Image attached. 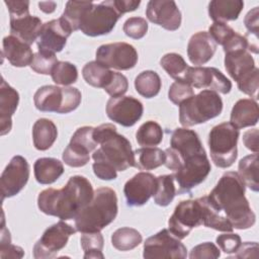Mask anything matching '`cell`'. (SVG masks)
I'll return each instance as SVG.
<instances>
[{
    "label": "cell",
    "mask_w": 259,
    "mask_h": 259,
    "mask_svg": "<svg viewBox=\"0 0 259 259\" xmlns=\"http://www.w3.org/2000/svg\"><path fill=\"white\" fill-rule=\"evenodd\" d=\"M206 197L233 228L246 230L255 224L256 215L245 197V184L237 172H226Z\"/></svg>",
    "instance_id": "1"
},
{
    "label": "cell",
    "mask_w": 259,
    "mask_h": 259,
    "mask_svg": "<svg viewBox=\"0 0 259 259\" xmlns=\"http://www.w3.org/2000/svg\"><path fill=\"white\" fill-rule=\"evenodd\" d=\"M94 191L90 181L81 175L69 178L62 189L48 188L37 196L39 210L63 221L73 220L92 200Z\"/></svg>",
    "instance_id": "2"
},
{
    "label": "cell",
    "mask_w": 259,
    "mask_h": 259,
    "mask_svg": "<svg viewBox=\"0 0 259 259\" xmlns=\"http://www.w3.org/2000/svg\"><path fill=\"white\" fill-rule=\"evenodd\" d=\"M93 139L100 147L92 154L94 162L109 165L116 171L135 167V155L130 141L118 134L112 123H103L93 130Z\"/></svg>",
    "instance_id": "3"
},
{
    "label": "cell",
    "mask_w": 259,
    "mask_h": 259,
    "mask_svg": "<svg viewBox=\"0 0 259 259\" xmlns=\"http://www.w3.org/2000/svg\"><path fill=\"white\" fill-rule=\"evenodd\" d=\"M117 196L113 189L100 187L94 191L92 200L76 215L75 228L81 233L100 232L117 215Z\"/></svg>",
    "instance_id": "4"
},
{
    "label": "cell",
    "mask_w": 259,
    "mask_h": 259,
    "mask_svg": "<svg viewBox=\"0 0 259 259\" xmlns=\"http://www.w3.org/2000/svg\"><path fill=\"white\" fill-rule=\"evenodd\" d=\"M165 166L174 172L206 158L198 135L189 128H175L170 138V148L165 150Z\"/></svg>",
    "instance_id": "5"
},
{
    "label": "cell",
    "mask_w": 259,
    "mask_h": 259,
    "mask_svg": "<svg viewBox=\"0 0 259 259\" xmlns=\"http://www.w3.org/2000/svg\"><path fill=\"white\" fill-rule=\"evenodd\" d=\"M223 100L219 93L204 89L179 105V121L185 126L206 122L221 114Z\"/></svg>",
    "instance_id": "6"
},
{
    "label": "cell",
    "mask_w": 259,
    "mask_h": 259,
    "mask_svg": "<svg viewBox=\"0 0 259 259\" xmlns=\"http://www.w3.org/2000/svg\"><path fill=\"white\" fill-rule=\"evenodd\" d=\"M239 128L231 122H222L213 126L208 134V148L210 158L220 168L231 167L237 159V143Z\"/></svg>",
    "instance_id": "7"
},
{
    "label": "cell",
    "mask_w": 259,
    "mask_h": 259,
    "mask_svg": "<svg viewBox=\"0 0 259 259\" xmlns=\"http://www.w3.org/2000/svg\"><path fill=\"white\" fill-rule=\"evenodd\" d=\"M120 16L112 0L102 1L99 4H93L87 10L79 29L88 36L104 35L114 28Z\"/></svg>",
    "instance_id": "8"
},
{
    "label": "cell",
    "mask_w": 259,
    "mask_h": 259,
    "mask_svg": "<svg viewBox=\"0 0 259 259\" xmlns=\"http://www.w3.org/2000/svg\"><path fill=\"white\" fill-rule=\"evenodd\" d=\"M77 232L76 228L63 220L49 227L33 246L35 259L54 258L68 243L69 238Z\"/></svg>",
    "instance_id": "9"
},
{
    "label": "cell",
    "mask_w": 259,
    "mask_h": 259,
    "mask_svg": "<svg viewBox=\"0 0 259 259\" xmlns=\"http://www.w3.org/2000/svg\"><path fill=\"white\" fill-rule=\"evenodd\" d=\"M201 225L202 214L198 199L180 201L168 220V230L179 240L186 238L192 229Z\"/></svg>",
    "instance_id": "10"
},
{
    "label": "cell",
    "mask_w": 259,
    "mask_h": 259,
    "mask_svg": "<svg viewBox=\"0 0 259 259\" xmlns=\"http://www.w3.org/2000/svg\"><path fill=\"white\" fill-rule=\"evenodd\" d=\"M143 256L146 259H184L187 257V249L178 238L170 233L168 229H163L145 241Z\"/></svg>",
    "instance_id": "11"
},
{
    "label": "cell",
    "mask_w": 259,
    "mask_h": 259,
    "mask_svg": "<svg viewBox=\"0 0 259 259\" xmlns=\"http://www.w3.org/2000/svg\"><path fill=\"white\" fill-rule=\"evenodd\" d=\"M96 62L106 68L130 70L138 63V52L127 42H113L100 46L96 51Z\"/></svg>",
    "instance_id": "12"
},
{
    "label": "cell",
    "mask_w": 259,
    "mask_h": 259,
    "mask_svg": "<svg viewBox=\"0 0 259 259\" xmlns=\"http://www.w3.org/2000/svg\"><path fill=\"white\" fill-rule=\"evenodd\" d=\"M184 82L192 88L212 90L222 94H227L232 89V82L213 67H188Z\"/></svg>",
    "instance_id": "13"
},
{
    "label": "cell",
    "mask_w": 259,
    "mask_h": 259,
    "mask_svg": "<svg viewBox=\"0 0 259 259\" xmlns=\"http://www.w3.org/2000/svg\"><path fill=\"white\" fill-rule=\"evenodd\" d=\"M29 178V165L20 155L14 156L1 174V196L5 198L18 194L26 185Z\"/></svg>",
    "instance_id": "14"
},
{
    "label": "cell",
    "mask_w": 259,
    "mask_h": 259,
    "mask_svg": "<svg viewBox=\"0 0 259 259\" xmlns=\"http://www.w3.org/2000/svg\"><path fill=\"white\" fill-rule=\"evenodd\" d=\"M143 103L132 96L111 97L106 104V114L122 126H133L142 117Z\"/></svg>",
    "instance_id": "15"
},
{
    "label": "cell",
    "mask_w": 259,
    "mask_h": 259,
    "mask_svg": "<svg viewBox=\"0 0 259 259\" xmlns=\"http://www.w3.org/2000/svg\"><path fill=\"white\" fill-rule=\"evenodd\" d=\"M72 31L62 17L46 22L36 41L38 51L53 54L61 52Z\"/></svg>",
    "instance_id": "16"
},
{
    "label": "cell",
    "mask_w": 259,
    "mask_h": 259,
    "mask_svg": "<svg viewBox=\"0 0 259 259\" xmlns=\"http://www.w3.org/2000/svg\"><path fill=\"white\" fill-rule=\"evenodd\" d=\"M157 177L149 172H139L128 179L123 187V193L128 206H141L154 195Z\"/></svg>",
    "instance_id": "17"
},
{
    "label": "cell",
    "mask_w": 259,
    "mask_h": 259,
    "mask_svg": "<svg viewBox=\"0 0 259 259\" xmlns=\"http://www.w3.org/2000/svg\"><path fill=\"white\" fill-rule=\"evenodd\" d=\"M146 16L151 22L170 31L177 30L181 24V12L172 0L149 1Z\"/></svg>",
    "instance_id": "18"
},
{
    "label": "cell",
    "mask_w": 259,
    "mask_h": 259,
    "mask_svg": "<svg viewBox=\"0 0 259 259\" xmlns=\"http://www.w3.org/2000/svg\"><path fill=\"white\" fill-rule=\"evenodd\" d=\"M217 51V44L206 31L194 33L187 45V56L191 64L199 67L207 63Z\"/></svg>",
    "instance_id": "19"
},
{
    "label": "cell",
    "mask_w": 259,
    "mask_h": 259,
    "mask_svg": "<svg viewBox=\"0 0 259 259\" xmlns=\"http://www.w3.org/2000/svg\"><path fill=\"white\" fill-rule=\"evenodd\" d=\"M19 102L18 92L2 77L0 86V135L4 136L11 131L12 115Z\"/></svg>",
    "instance_id": "20"
},
{
    "label": "cell",
    "mask_w": 259,
    "mask_h": 259,
    "mask_svg": "<svg viewBox=\"0 0 259 259\" xmlns=\"http://www.w3.org/2000/svg\"><path fill=\"white\" fill-rule=\"evenodd\" d=\"M42 25L40 18L29 13L17 17H10L11 35L16 36L29 46L37 40Z\"/></svg>",
    "instance_id": "21"
},
{
    "label": "cell",
    "mask_w": 259,
    "mask_h": 259,
    "mask_svg": "<svg viewBox=\"0 0 259 259\" xmlns=\"http://www.w3.org/2000/svg\"><path fill=\"white\" fill-rule=\"evenodd\" d=\"M225 68L233 80L238 82L249 75L255 68V61L248 50H237L226 53Z\"/></svg>",
    "instance_id": "22"
},
{
    "label": "cell",
    "mask_w": 259,
    "mask_h": 259,
    "mask_svg": "<svg viewBox=\"0 0 259 259\" xmlns=\"http://www.w3.org/2000/svg\"><path fill=\"white\" fill-rule=\"evenodd\" d=\"M2 54L12 66L18 68L30 66L33 59L30 46L11 34L3 38Z\"/></svg>",
    "instance_id": "23"
},
{
    "label": "cell",
    "mask_w": 259,
    "mask_h": 259,
    "mask_svg": "<svg viewBox=\"0 0 259 259\" xmlns=\"http://www.w3.org/2000/svg\"><path fill=\"white\" fill-rule=\"evenodd\" d=\"M259 109L256 100L252 98H243L238 100L231 111V123L237 128L253 126L257 124Z\"/></svg>",
    "instance_id": "24"
},
{
    "label": "cell",
    "mask_w": 259,
    "mask_h": 259,
    "mask_svg": "<svg viewBox=\"0 0 259 259\" xmlns=\"http://www.w3.org/2000/svg\"><path fill=\"white\" fill-rule=\"evenodd\" d=\"M35 108L44 112H60L64 101L63 88L55 85L39 87L33 96Z\"/></svg>",
    "instance_id": "25"
},
{
    "label": "cell",
    "mask_w": 259,
    "mask_h": 259,
    "mask_svg": "<svg viewBox=\"0 0 259 259\" xmlns=\"http://www.w3.org/2000/svg\"><path fill=\"white\" fill-rule=\"evenodd\" d=\"M243 7L242 0H212L208 4V15L214 22L226 23L236 20Z\"/></svg>",
    "instance_id": "26"
},
{
    "label": "cell",
    "mask_w": 259,
    "mask_h": 259,
    "mask_svg": "<svg viewBox=\"0 0 259 259\" xmlns=\"http://www.w3.org/2000/svg\"><path fill=\"white\" fill-rule=\"evenodd\" d=\"M58 130L56 124L48 118L37 119L32 126V141L36 150L46 151L56 142Z\"/></svg>",
    "instance_id": "27"
},
{
    "label": "cell",
    "mask_w": 259,
    "mask_h": 259,
    "mask_svg": "<svg viewBox=\"0 0 259 259\" xmlns=\"http://www.w3.org/2000/svg\"><path fill=\"white\" fill-rule=\"evenodd\" d=\"M36 181L40 184H52L64 173L63 163L55 158H38L33 165Z\"/></svg>",
    "instance_id": "28"
},
{
    "label": "cell",
    "mask_w": 259,
    "mask_h": 259,
    "mask_svg": "<svg viewBox=\"0 0 259 259\" xmlns=\"http://www.w3.org/2000/svg\"><path fill=\"white\" fill-rule=\"evenodd\" d=\"M135 167L140 170H153L165 164L166 154L159 148H141L134 152Z\"/></svg>",
    "instance_id": "29"
},
{
    "label": "cell",
    "mask_w": 259,
    "mask_h": 259,
    "mask_svg": "<svg viewBox=\"0 0 259 259\" xmlns=\"http://www.w3.org/2000/svg\"><path fill=\"white\" fill-rule=\"evenodd\" d=\"M200 206H201V214H202V225L211 228L215 231L221 232H232L233 227L228 222L226 218H224L222 214H220L208 202L207 197H199L197 198Z\"/></svg>",
    "instance_id": "30"
},
{
    "label": "cell",
    "mask_w": 259,
    "mask_h": 259,
    "mask_svg": "<svg viewBox=\"0 0 259 259\" xmlns=\"http://www.w3.org/2000/svg\"><path fill=\"white\" fill-rule=\"evenodd\" d=\"M239 176L251 190H259L258 181V154L254 153L242 158L239 162Z\"/></svg>",
    "instance_id": "31"
},
{
    "label": "cell",
    "mask_w": 259,
    "mask_h": 259,
    "mask_svg": "<svg viewBox=\"0 0 259 259\" xmlns=\"http://www.w3.org/2000/svg\"><path fill=\"white\" fill-rule=\"evenodd\" d=\"M112 73V71L96 61L87 63L82 69V75L86 83L96 88H104L110 81Z\"/></svg>",
    "instance_id": "32"
},
{
    "label": "cell",
    "mask_w": 259,
    "mask_h": 259,
    "mask_svg": "<svg viewBox=\"0 0 259 259\" xmlns=\"http://www.w3.org/2000/svg\"><path fill=\"white\" fill-rule=\"evenodd\" d=\"M161 79L159 75L151 70L143 71L135 79L137 92L145 98H152L158 95L161 89Z\"/></svg>",
    "instance_id": "33"
},
{
    "label": "cell",
    "mask_w": 259,
    "mask_h": 259,
    "mask_svg": "<svg viewBox=\"0 0 259 259\" xmlns=\"http://www.w3.org/2000/svg\"><path fill=\"white\" fill-rule=\"evenodd\" d=\"M143 237L136 229L123 227L114 231L111 235V244L118 251H130L142 243Z\"/></svg>",
    "instance_id": "34"
},
{
    "label": "cell",
    "mask_w": 259,
    "mask_h": 259,
    "mask_svg": "<svg viewBox=\"0 0 259 259\" xmlns=\"http://www.w3.org/2000/svg\"><path fill=\"white\" fill-rule=\"evenodd\" d=\"M136 140L143 148L158 146L163 140V130L158 122L148 120L137 131Z\"/></svg>",
    "instance_id": "35"
},
{
    "label": "cell",
    "mask_w": 259,
    "mask_h": 259,
    "mask_svg": "<svg viewBox=\"0 0 259 259\" xmlns=\"http://www.w3.org/2000/svg\"><path fill=\"white\" fill-rule=\"evenodd\" d=\"M92 5L93 3L89 1H68L61 17L73 31L78 30L83 16Z\"/></svg>",
    "instance_id": "36"
},
{
    "label": "cell",
    "mask_w": 259,
    "mask_h": 259,
    "mask_svg": "<svg viewBox=\"0 0 259 259\" xmlns=\"http://www.w3.org/2000/svg\"><path fill=\"white\" fill-rule=\"evenodd\" d=\"M173 174L161 175L157 177V186L154 193L155 203L160 206L169 205L176 195Z\"/></svg>",
    "instance_id": "37"
},
{
    "label": "cell",
    "mask_w": 259,
    "mask_h": 259,
    "mask_svg": "<svg viewBox=\"0 0 259 259\" xmlns=\"http://www.w3.org/2000/svg\"><path fill=\"white\" fill-rule=\"evenodd\" d=\"M160 65L167 74L176 81H184L186 71L189 67L183 57L176 53L164 55L160 60Z\"/></svg>",
    "instance_id": "38"
},
{
    "label": "cell",
    "mask_w": 259,
    "mask_h": 259,
    "mask_svg": "<svg viewBox=\"0 0 259 259\" xmlns=\"http://www.w3.org/2000/svg\"><path fill=\"white\" fill-rule=\"evenodd\" d=\"M91 152L84 146L70 140L69 145L63 152V161L70 167H82L85 166L90 160Z\"/></svg>",
    "instance_id": "39"
},
{
    "label": "cell",
    "mask_w": 259,
    "mask_h": 259,
    "mask_svg": "<svg viewBox=\"0 0 259 259\" xmlns=\"http://www.w3.org/2000/svg\"><path fill=\"white\" fill-rule=\"evenodd\" d=\"M81 247L84 251V258H100L103 259L104 255L102 253L103 249V236L100 232L94 233H82L80 238Z\"/></svg>",
    "instance_id": "40"
},
{
    "label": "cell",
    "mask_w": 259,
    "mask_h": 259,
    "mask_svg": "<svg viewBox=\"0 0 259 259\" xmlns=\"http://www.w3.org/2000/svg\"><path fill=\"white\" fill-rule=\"evenodd\" d=\"M51 76L56 84L67 86L77 82L78 70L76 66L70 62L59 61L54 67Z\"/></svg>",
    "instance_id": "41"
},
{
    "label": "cell",
    "mask_w": 259,
    "mask_h": 259,
    "mask_svg": "<svg viewBox=\"0 0 259 259\" xmlns=\"http://www.w3.org/2000/svg\"><path fill=\"white\" fill-rule=\"evenodd\" d=\"M58 59L55 54L53 53H46V52H37L33 55V59L30 64V68L42 75H51L54 67L58 63Z\"/></svg>",
    "instance_id": "42"
},
{
    "label": "cell",
    "mask_w": 259,
    "mask_h": 259,
    "mask_svg": "<svg viewBox=\"0 0 259 259\" xmlns=\"http://www.w3.org/2000/svg\"><path fill=\"white\" fill-rule=\"evenodd\" d=\"M194 95L193 88L184 81H175L171 84L168 91V98L176 105H180L183 101Z\"/></svg>",
    "instance_id": "43"
},
{
    "label": "cell",
    "mask_w": 259,
    "mask_h": 259,
    "mask_svg": "<svg viewBox=\"0 0 259 259\" xmlns=\"http://www.w3.org/2000/svg\"><path fill=\"white\" fill-rule=\"evenodd\" d=\"M122 29L125 35L134 39H140L148 31V22L143 17H130L123 23Z\"/></svg>",
    "instance_id": "44"
},
{
    "label": "cell",
    "mask_w": 259,
    "mask_h": 259,
    "mask_svg": "<svg viewBox=\"0 0 259 259\" xmlns=\"http://www.w3.org/2000/svg\"><path fill=\"white\" fill-rule=\"evenodd\" d=\"M237 85L241 92L253 97L254 100L257 99L259 88V69L256 67L249 75L239 80Z\"/></svg>",
    "instance_id": "45"
},
{
    "label": "cell",
    "mask_w": 259,
    "mask_h": 259,
    "mask_svg": "<svg viewBox=\"0 0 259 259\" xmlns=\"http://www.w3.org/2000/svg\"><path fill=\"white\" fill-rule=\"evenodd\" d=\"M208 34L217 45L224 46L236 34V31L227 23L213 22L208 28Z\"/></svg>",
    "instance_id": "46"
},
{
    "label": "cell",
    "mask_w": 259,
    "mask_h": 259,
    "mask_svg": "<svg viewBox=\"0 0 259 259\" xmlns=\"http://www.w3.org/2000/svg\"><path fill=\"white\" fill-rule=\"evenodd\" d=\"M128 88V82L124 75L118 72H113L110 81L103 88L106 93H108L111 97H119L122 96Z\"/></svg>",
    "instance_id": "47"
},
{
    "label": "cell",
    "mask_w": 259,
    "mask_h": 259,
    "mask_svg": "<svg viewBox=\"0 0 259 259\" xmlns=\"http://www.w3.org/2000/svg\"><path fill=\"white\" fill-rule=\"evenodd\" d=\"M64 101L59 113H69L75 110L81 103V92L75 87H63Z\"/></svg>",
    "instance_id": "48"
},
{
    "label": "cell",
    "mask_w": 259,
    "mask_h": 259,
    "mask_svg": "<svg viewBox=\"0 0 259 259\" xmlns=\"http://www.w3.org/2000/svg\"><path fill=\"white\" fill-rule=\"evenodd\" d=\"M215 242L221 250L226 254L236 253L242 244L241 237L237 234H233L232 232L219 235L215 239Z\"/></svg>",
    "instance_id": "49"
},
{
    "label": "cell",
    "mask_w": 259,
    "mask_h": 259,
    "mask_svg": "<svg viewBox=\"0 0 259 259\" xmlns=\"http://www.w3.org/2000/svg\"><path fill=\"white\" fill-rule=\"evenodd\" d=\"M220 256V249L211 242H204L193 247L189 254V258L191 259H215Z\"/></svg>",
    "instance_id": "50"
},
{
    "label": "cell",
    "mask_w": 259,
    "mask_h": 259,
    "mask_svg": "<svg viewBox=\"0 0 259 259\" xmlns=\"http://www.w3.org/2000/svg\"><path fill=\"white\" fill-rule=\"evenodd\" d=\"M10 17H17L29 13V1L26 0H5Z\"/></svg>",
    "instance_id": "51"
},
{
    "label": "cell",
    "mask_w": 259,
    "mask_h": 259,
    "mask_svg": "<svg viewBox=\"0 0 259 259\" xmlns=\"http://www.w3.org/2000/svg\"><path fill=\"white\" fill-rule=\"evenodd\" d=\"M92 168L94 174L101 180H112L117 177V171L107 164L94 162Z\"/></svg>",
    "instance_id": "52"
},
{
    "label": "cell",
    "mask_w": 259,
    "mask_h": 259,
    "mask_svg": "<svg viewBox=\"0 0 259 259\" xmlns=\"http://www.w3.org/2000/svg\"><path fill=\"white\" fill-rule=\"evenodd\" d=\"M24 252L22 248L12 245L11 241H1L0 257L1 258H22Z\"/></svg>",
    "instance_id": "53"
},
{
    "label": "cell",
    "mask_w": 259,
    "mask_h": 259,
    "mask_svg": "<svg viewBox=\"0 0 259 259\" xmlns=\"http://www.w3.org/2000/svg\"><path fill=\"white\" fill-rule=\"evenodd\" d=\"M258 15H259V7H254L252 10H250L245 18L244 23L246 28L249 32L253 33L255 37L258 36Z\"/></svg>",
    "instance_id": "54"
},
{
    "label": "cell",
    "mask_w": 259,
    "mask_h": 259,
    "mask_svg": "<svg viewBox=\"0 0 259 259\" xmlns=\"http://www.w3.org/2000/svg\"><path fill=\"white\" fill-rule=\"evenodd\" d=\"M245 147L254 153H258V128L249 130L243 135Z\"/></svg>",
    "instance_id": "55"
},
{
    "label": "cell",
    "mask_w": 259,
    "mask_h": 259,
    "mask_svg": "<svg viewBox=\"0 0 259 259\" xmlns=\"http://www.w3.org/2000/svg\"><path fill=\"white\" fill-rule=\"evenodd\" d=\"M112 2L121 15L126 12L135 11L141 4L140 0H112Z\"/></svg>",
    "instance_id": "56"
},
{
    "label": "cell",
    "mask_w": 259,
    "mask_h": 259,
    "mask_svg": "<svg viewBox=\"0 0 259 259\" xmlns=\"http://www.w3.org/2000/svg\"><path fill=\"white\" fill-rule=\"evenodd\" d=\"M250 251H258V244L256 242H245L244 244H241L240 248L237 251L236 258H244V257H252Z\"/></svg>",
    "instance_id": "57"
},
{
    "label": "cell",
    "mask_w": 259,
    "mask_h": 259,
    "mask_svg": "<svg viewBox=\"0 0 259 259\" xmlns=\"http://www.w3.org/2000/svg\"><path fill=\"white\" fill-rule=\"evenodd\" d=\"M38 7L41 11L45 13H53L57 7V3L54 1H45V2H39Z\"/></svg>",
    "instance_id": "58"
}]
</instances>
